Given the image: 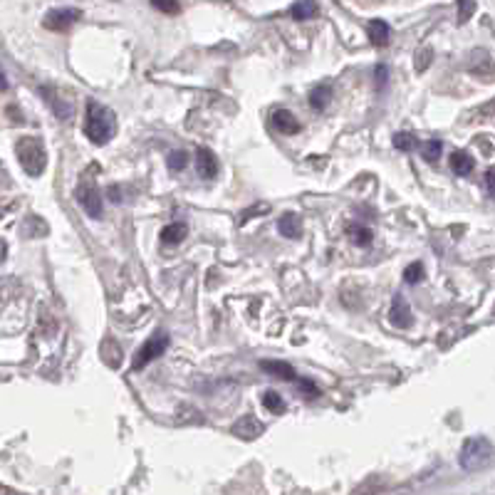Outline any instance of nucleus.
Instances as JSON below:
<instances>
[{"label":"nucleus","instance_id":"nucleus-30","mask_svg":"<svg viewBox=\"0 0 495 495\" xmlns=\"http://www.w3.org/2000/svg\"><path fill=\"white\" fill-rule=\"evenodd\" d=\"M297 387H300V392H302L305 397H310V399L320 397V389L315 387V382H310V379H297Z\"/></svg>","mask_w":495,"mask_h":495},{"label":"nucleus","instance_id":"nucleus-7","mask_svg":"<svg viewBox=\"0 0 495 495\" xmlns=\"http://www.w3.org/2000/svg\"><path fill=\"white\" fill-rule=\"evenodd\" d=\"M40 94L45 97V102L50 104V109L55 112L57 119L67 122V119H70L72 114H75V109H72V102H70V99L62 97L60 89H55V87H40Z\"/></svg>","mask_w":495,"mask_h":495},{"label":"nucleus","instance_id":"nucleus-17","mask_svg":"<svg viewBox=\"0 0 495 495\" xmlns=\"http://www.w3.org/2000/svg\"><path fill=\"white\" fill-rule=\"evenodd\" d=\"M290 15H292L295 20H310L312 15H317V0H297V3H292V8H290Z\"/></svg>","mask_w":495,"mask_h":495},{"label":"nucleus","instance_id":"nucleus-20","mask_svg":"<svg viewBox=\"0 0 495 495\" xmlns=\"http://www.w3.org/2000/svg\"><path fill=\"white\" fill-rule=\"evenodd\" d=\"M347 233H349V238L354 240L357 245L359 248H367L372 243V230L367 228V225H359V223H354V225H349V228H347Z\"/></svg>","mask_w":495,"mask_h":495},{"label":"nucleus","instance_id":"nucleus-2","mask_svg":"<svg viewBox=\"0 0 495 495\" xmlns=\"http://www.w3.org/2000/svg\"><path fill=\"white\" fill-rule=\"evenodd\" d=\"M15 154H18L20 166H23V171L28 176H42V171L47 166V154L40 139H33V136L20 139L18 146H15Z\"/></svg>","mask_w":495,"mask_h":495},{"label":"nucleus","instance_id":"nucleus-1","mask_svg":"<svg viewBox=\"0 0 495 495\" xmlns=\"http://www.w3.org/2000/svg\"><path fill=\"white\" fill-rule=\"evenodd\" d=\"M117 131V117L109 107H104L97 99L87 102V117H84V136L92 144L104 146Z\"/></svg>","mask_w":495,"mask_h":495},{"label":"nucleus","instance_id":"nucleus-6","mask_svg":"<svg viewBox=\"0 0 495 495\" xmlns=\"http://www.w3.org/2000/svg\"><path fill=\"white\" fill-rule=\"evenodd\" d=\"M82 18V13L77 8H52L50 13H45L42 18V25L47 30H55V33H62V30L72 28L77 20Z\"/></svg>","mask_w":495,"mask_h":495},{"label":"nucleus","instance_id":"nucleus-9","mask_svg":"<svg viewBox=\"0 0 495 495\" xmlns=\"http://www.w3.org/2000/svg\"><path fill=\"white\" fill-rule=\"evenodd\" d=\"M233 436H238V439L243 441H255L257 436L265 431V426H262L260 419H255V416H243V419H238L233 424Z\"/></svg>","mask_w":495,"mask_h":495},{"label":"nucleus","instance_id":"nucleus-15","mask_svg":"<svg viewBox=\"0 0 495 495\" xmlns=\"http://www.w3.org/2000/svg\"><path fill=\"white\" fill-rule=\"evenodd\" d=\"M471 72H478V75H493L495 65L486 50H476L471 55Z\"/></svg>","mask_w":495,"mask_h":495},{"label":"nucleus","instance_id":"nucleus-16","mask_svg":"<svg viewBox=\"0 0 495 495\" xmlns=\"http://www.w3.org/2000/svg\"><path fill=\"white\" fill-rule=\"evenodd\" d=\"M260 367H262V372L272 374V377H277V379H295V377H297L290 362H277V359H270V362H260Z\"/></svg>","mask_w":495,"mask_h":495},{"label":"nucleus","instance_id":"nucleus-18","mask_svg":"<svg viewBox=\"0 0 495 495\" xmlns=\"http://www.w3.org/2000/svg\"><path fill=\"white\" fill-rule=\"evenodd\" d=\"M451 168H454L456 176H468L473 171V156L466 151H454L451 154Z\"/></svg>","mask_w":495,"mask_h":495},{"label":"nucleus","instance_id":"nucleus-33","mask_svg":"<svg viewBox=\"0 0 495 495\" xmlns=\"http://www.w3.org/2000/svg\"><path fill=\"white\" fill-rule=\"evenodd\" d=\"M486 188L491 196H495V166L488 168V173H486Z\"/></svg>","mask_w":495,"mask_h":495},{"label":"nucleus","instance_id":"nucleus-10","mask_svg":"<svg viewBox=\"0 0 495 495\" xmlns=\"http://www.w3.org/2000/svg\"><path fill=\"white\" fill-rule=\"evenodd\" d=\"M196 171L201 178H213L218 173V159H215V154L208 151L206 146H198L196 149Z\"/></svg>","mask_w":495,"mask_h":495},{"label":"nucleus","instance_id":"nucleus-8","mask_svg":"<svg viewBox=\"0 0 495 495\" xmlns=\"http://www.w3.org/2000/svg\"><path fill=\"white\" fill-rule=\"evenodd\" d=\"M389 322L397 330H407L412 325V307L404 300V295H394L392 307H389Z\"/></svg>","mask_w":495,"mask_h":495},{"label":"nucleus","instance_id":"nucleus-14","mask_svg":"<svg viewBox=\"0 0 495 495\" xmlns=\"http://www.w3.org/2000/svg\"><path fill=\"white\" fill-rule=\"evenodd\" d=\"M369 40H372V45H377V47H384V45H389V40H392V28H389L384 20H372L369 23Z\"/></svg>","mask_w":495,"mask_h":495},{"label":"nucleus","instance_id":"nucleus-12","mask_svg":"<svg viewBox=\"0 0 495 495\" xmlns=\"http://www.w3.org/2000/svg\"><path fill=\"white\" fill-rule=\"evenodd\" d=\"M277 230L285 238H300L302 235V220H300L297 213H282L280 220H277Z\"/></svg>","mask_w":495,"mask_h":495},{"label":"nucleus","instance_id":"nucleus-25","mask_svg":"<svg viewBox=\"0 0 495 495\" xmlns=\"http://www.w3.org/2000/svg\"><path fill=\"white\" fill-rule=\"evenodd\" d=\"M404 280H407L409 285L421 282V280H424V265H421V262H412V265L404 270Z\"/></svg>","mask_w":495,"mask_h":495},{"label":"nucleus","instance_id":"nucleus-26","mask_svg":"<svg viewBox=\"0 0 495 495\" xmlns=\"http://www.w3.org/2000/svg\"><path fill=\"white\" fill-rule=\"evenodd\" d=\"M186 164H188V154L186 151H171V154H168V168H173V171H183V168H186Z\"/></svg>","mask_w":495,"mask_h":495},{"label":"nucleus","instance_id":"nucleus-13","mask_svg":"<svg viewBox=\"0 0 495 495\" xmlns=\"http://www.w3.org/2000/svg\"><path fill=\"white\" fill-rule=\"evenodd\" d=\"M188 235V225L183 223V220H176V223L166 225L164 230H161V243L164 245H178L183 243Z\"/></svg>","mask_w":495,"mask_h":495},{"label":"nucleus","instance_id":"nucleus-11","mask_svg":"<svg viewBox=\"0 0 495 495\" xmlns=\"http://www.w3.org/2000/svg\"><path fill=\"white\" fill-rule=\"evenodd\" d=\"M270 124H272V129L280 131V134H297L300 131L297 117H295L290 109H277V112H272Z\"/></svg>","mask_w":495,"mask_h":495},{"label":"nucleus","instance_id":"nucleus-37","mask_svg":"<svg viewBox=\"0 0 495 495\" xmlns=\"http://www.w3.org/2000/svg\"><path fill=\"white\" fill-rule=\"evenodd\" d=\"M483 112H491V114H495V99H493V102H491V104H488V107H486V109H483Z\"/></svg>","mask_w":495,"mask_h":495},{"label":"nucleus","instance_id":"nucleus-27","mask_svg":"<svg viewBox=\"0 0 495 495\" xmlns=\"http://www.w3.org/2000/svg\"><path fill=\"white\" fill-rule=\"evenodd\" d=\"M441 141L439 139H431V141H426L424 144V159L426 161H439V156H441Z\"/></svg>","mask_w":495,"mask_h":495},{"label":"nucleus","instance_id":"nucleus-24","mask_svg":"<svg viewBox=\"0 0 495 495\" xmlns=\"http://www.w3.org/2000/svg\"><path fill=\"white\" fill-rule=\"evenodd\" d=\"M476 13V0H458V23H468Z\"/></svg>","mask_w":495,"mask_h":495},{"label":"nucleus","instance_id":"nucleus-34","mask_svg":"<svg viewBox=\"0 0 495 495\" xmlns=\"http://www.w3.org/2000/svg\"><path fill=\"white\" fill-rule=\"evenodd\" d=\"M5 255H8V243L0 240V262H5Z\"/></svg>","mask_w":495,"mask_h":495},{"label":"nucleus","instance_id":"nucleus-36","mask_svg":"<svg viewBox=\"0 0 495 495\" xmlns=\"http://www.w3.org/2000/svg\"><path fill=\"white\" fill-rule=\"evenodd\" d=\"M0 495H25V493H18V491H13V488L0 486Z\"/></svg>","mask_w":495,"mask_h":495},{"label":"nucleus","instance_id":"nucleus-29","mask_svg":"<svg viewBox=\"0 0 495 495\" xmlns=\"http://www.w3.org/2000/svg\"><path fill=\"white\" fill-rule=\"evenodd\" d=\"M431 57H434V52H431V47H421V50L416 52V70L424 72L426 67L431 65Z\"/></svg>","mask_w":495,"mask_h":495},{"label":"nucleus","instance_id":"nucleus-5","mask_svg":"<svg viewBox=\"0 0 495 495\" xmlns=\"http://www.w3.org/2000/svg\"><path fill=\"white\" fill-rule=\"evenodd\" d=\"M166 347H168V335H166V332H156V335L149 337V340L144 342V347L136 352L134 364H131V367H134V369H144L149 362H154L156 357L164 354Z\"/></svg>","mask_w":495,"mask_h":495},{"label":"nucleus","instance_id":"nucleus-31","mask_svg":"<svg viewBox=\"0 0 495 495\" xmlns=\"http://www.w3.org/2000/svg\"><path fill=\"white\" fill-rule=\"evenodd\" d=\"M387 80H389L387 65H377V70H374V82H377V89H384V84H387Z\"/></svg>","mask_w":495,"mask_h":495},{"label":"nucleus","instance_id":"nucleus-35","mask_svg":"<svg viewBox=\"0 0 495 495\" xmlns=\"http://www.w3.org/2000/svg\"><path fill=\"white\" fill-rule=\"evenodd\" d=\"M8 89V77H5V72L0 70V92H5Z\"/></svg>","mask_w":495,"mask_h":495},{"label":"nucleus","instance_id":"nucleus-4","mask_svg":"<svg viewBox=\"0 0 495 495\" xmlns=\"http://www.w3.org/2000/svg\"><path fill=\"white\" fill-rule=\"evenodd\" d=\"M75 196H77V203H80L82 210L89 215V218H102L104 208H102V193H99L97 183L82 178V181L77 183Z\"/></svg>","mask_w":495,"mask_h":495},{"label":"nucleus","instance_id":"nucleus-22","mask_svg":"<svg viewBox=\"0 0 495 495\" xmlns=\"http://www.w3.org/2000/svg\"><path fill=\"white\" fill-rule=\"evenodd\" d=\"M416 136L409 134V131H399V134H394V146H397L399 151H412L416 149Z\"/></svg>","mask_w":495,"mask_h":495},{"label":"nucleus","instance_id":"nucleus-19","mask_svg":"<svg viewBox=\"0 0 495 495\" xmlns=\"http://www.w3.org/2000/svg\"><path fill=\"white\" fill-rule=\"evenodd\" d=\"M330 99H332V89L327 84H317V87L310 89V104H312L317 112H322V109L327 107Z\"/></svg>","mask_w":495,"mask_h":495},{"label":"nucleus","instance_id":"nucleus-3","mask_svg":"<svg viewBox=\"0 0 495 495\" xmlns=\"http://www.w3.org/2000/svg\"><path fill=\"white\" fill-rule=\"evenodd\" d=\"M493 456V446L488 439L483 436H473L463 444L461 454H458V463H461L463 471H476V468H483Z\"/></svg>","mask_w":495,"mask_h":495},{"label":"nucleus","instance_id":"nucleus-23","mask_svg":"<svg viewBox=\"0 0 495 495\" xmlns=\"http://www.w3.org/2000/svg\"><path fill=\"white\" fill-rule=\"evenodd\" d=\"M379 491H382V481H379V478H367L364 483H359V486L352 491V495H377Z\"/></svg>","mask_w":495,"mask_h":495},{"label":"nucleus","instance_id":"nucleus-32","mask_svg":"<svg viewBox=\"0 0 495 495\" xmlns=\"http://www.w3.org/2000/svg\"><path fill=\"white\" fill-rule=\"evenodd\" d=\"M260 213H267V206H265V203H260V206H255V208H248L245 210V213L243 215H240V223H245V220L248 218H255V215H260Z\"/></svg>","mask_w":495,"mask_h":495},{"label":"nucleus","instance_id":"nucleus-28","mask_svg":"<svg viewBox=\"0 0 495 495\" xmlns=\"http://www.w3.org/2000/svg\"><path fill=\"white\" fill-rule=\"evenodd\" d=\"M151 5H154L156 10H161V13H166V15H176L178 10V0H151Z\"/></svg>","mask_w":495,"mask_h":495},{"label":"nucleus","instance_id":"nucleus-21","mask_svg":"<svg viewBox=\"0 0 495 495\" xmlns=\"http://www.w3.org/2000/svg\"><path fill=\"white\" fill-rule=\"evenodd\" d=\"M262 404H265V409L270 414H285L287 412V404L282 402V397L277 392H265V397H262Z\"/></svg>","mask_w":495,"mask_h":495}]
</instances>
